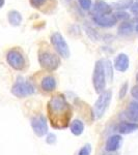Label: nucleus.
<instances>
[{
	"label": "nucleus",
	"instance_id": "nucleus-22",
	"mask_svg": "<svg viewBox=\"0 0 138 155\" xmlns=\"http://www.w3.org/2000/svg\"><path fill=\"white\" fill-rule=\"evenodd\" d=\"M79 3L83 9H89L91 7V0H79Z\"/></svg>",
	"mask_w": 138,
	"mask_h": 155
},
{
	"label": "nucleus",
	"instance_id": "nucleus-29",
	"mask_svg": "<svg viewBox=\"0 0 138 155\" xmlns=\"http://www.w3.org/2000/svg\"><path fill=\"white\" fill-rule=\"evenodd\" d=\"M4 4V0H0V7H2Z\"/></svg>",
	"mask_w": 138,
	"mask_h": 155
},
{
	"label": "nucleus",
	"instance_id": "nucleus-3",
	"mask_svg": "<svg viewBox=\"0 0 138 155\" xmlns=\"http://www.w3.org/2000/svg\"><path fill=\"white\" fill-rule=\"evenodd\" d=\"M39 62L43 68L49 71H53L57 69L60 64L58 56L49 51H42L39 54Z\"/></svg>",
	"mask_w": 138,
	"mask_h": 155
},
{
	"label": "nucleus",
	"instance_id": "nucleus-19",
	"mask_svg": "<svg viewBox=\"0 0 138 155\" xmlns=\"http://www.w3.org/2000/svg\"><path fill=\"white\" fill-rule=\"evenodd\" d=\"M104 69H105V74H108L109 80L111 81L112 77H113V71H112V64L111 62L107 60L106 62L104 63Z\"/></svg>",
	"mask_w": 138,
	"mask_h": 155
},
{
	"label": "nucleus",
	"instance_id": "nucleus-15",
	"mask_svg": "<svg viewBox=\"0 0 138 155\" xmlns=\"http://www.w3.org/2000/svg\"><path fill=\"white\" fill-rule=\"evenodd\" d=\"M9 22L14 26H19L22 22L21 14L17 11H11L9 12Z\"/></svg>",
	"mask_w": 138,
	"mask_h": 155
},
{
	"label": "nucleus",
	"instance_id": "nucleus-1",
	"mask_svg": "<svg viewBox=\"0 0 138 155\" xmlns=\"http://www.w3.org/2000/svg\"><path fill=\"white\" fill-rule=\"evenodd\" d=\"M47 113L51 125L55 129L67 128L72 118V107L64 95L55 94L47 104Z\"/></svg>",
	"mask_w": 138,
	"mask_h": 155
},
{
	"label": "nucleus",
	"instance_id": "nucleus-23",
	"mask_svg": "<svg viewBox=\"0 0 138 155\" xmlns=\"http://www.w3.org/2000/svg\"><path fill=\"white\" fill-rule=\"evenodd\" d=\"M132 3V0H122V1H119V3H116V5H119L117 7H120V8H126V7H130Z\"/></svg>",
	"mask_w": 138,
	"mask_h": 155
},
{
	"label": "nucleus",
	"instance_id": "nucleus-11",
	"mask_svg": "<svg viewBox=\"0 0 138 155\" xmlns=\"http://www.w3.org/2000/svg\"><path fill=\"white\" fill-rule=\"evenodd\" d=\"M138 129V124L134 122H122L117 126V131L122 134H132Z\"/></svg>",
	"mask_w": 138,
	"mask_h": 155
},
{
	"label": "nucleus",
	"instance_id": "nucleus-24",
	"mask_svg": "<svg viewBox=\"0 0 138 155\" xmlns=\"http://www.w3.org/2000/svg\"><path fill=\"white\" fill-rule=\"evenodd\" d=\"M128 91V84L125 83L124 85L122 86V88H120V91H119V98H124L125 95H126Z\"/></svg>",
	"mask_w": 138,
	"mask_h": 155
},
{
	"label": "nucleus",
	"instance_id": "nucleus-17",
	"mask_svg": "<svg viewBox=\"0 0 138 155\" xmlns=\"http://www.w3.org/2000/svg\"><path fill=\"white\" fill-rule=\"evenodd\" d=\"M94 11L98 12L99 15H106V14H109L111 8H110V6L107 3H105V2H103V1H99V2H97L96 5H95Z\"/></svg>",
	"mask_w": 138,
	"mask_h": 155
},
{
	"label": "nucleus",
	"instance_id": "nucleus-6",
	"mask_svg": "<svg viewBox=\"0 0 138 155\" xmlns=\"http://www.w3.org/2000/svg\"><path fill=\"white\" fill-rule=\"evenodd\" d=\"M6 61L9 64V66L16 71H22L25 67V59L23 54L17 49H12L9 51L6 55Z\"/></svg>",
	"mask_w": 138,
	"mask_h": 155
},
{
	"label": "nucleus",
	"instance_id": "nucleus-31",
	"mask_svg": "<svg viewBox=\"0 0 138 155\" xmlns=\"http://www.w3.org/2000/svg\"><path fill=\"white\" fill-rule=\"evenodd\" d=\"M137 80H138V74H137Z\"/></svg>",
	"mask_w": 138,
	"mask_h": 155
},
{
	"label": "nucleus",
	"instance_id": "nucleus-30",
	"mask_svg": "<svg viewBox=\"0 0 138 155\" xmlns=\"http://www.w3.org/2000/svg\"><path fill=\"white\" fill-rule=\"evenodd\" d=\"M136 31L138 32V24H137V26H136Z\"/></svg>",
	"mask_w": 138,
	"mask_h": 155
},
{
	"label": "nucleus",
	"instance_id": "nucleus-2",
	"mask_svg": "<svg viewBox=\"0 0 138 155\" xmlns=\"http://www.w3.org/2000/svg\"><path fill=\"white\" fill-rule=\"evenodd\" d=\"M92 83H94L95 90L98 93H102L105 91L106 87V74H105L104 64L103 61L99 60L95 65L94 74H92Z\"/></svg>",
	"mask_w": 138,
	"mask_h": 155
},
{
	"label": "nucleus",
	"instance_id": "nucleus-13",
	"mask_svg": "<svg viewBox=\"0 0 138 155\" xmlns=\"http://www.w3.org/2000/svg\"><path fill=\"white\" fill-rule=\"evenodd\" d=\"M41 87L44 91L46 92H51L53 91L56 87V81L52 76H46L43 78L42 82H41Z\"/></svg>",
	"mask_w": 138,
	"mask_h": 155
},
{
	"label": "nucleus",
	"instance_id": "nucleus-8",
	"mask_svg": "<svg viewBox=\"0 0 138 155\" xmlns=\"http://www.w3.org/2000/svg\"><path fill=\"white\" fill-rule=\"evenodd\" d=\"M31 127L37 137H43L48 134L47 119L43 115H36L31 119Z\"/></svg>",
	"mask_w": 138,
	"mask_h": 155
},
{
	"label": "nucleus",
	"instance_id": "nucleus-12",
	"mask_svg": "<svg viewBox=\"0 0 138 155\" xmlns=\"http://www.w3.org/2000/svg\"><path fill=\"white\" fill-rule=\"evenodd\" d=\"M120 142H122V137L120 136H111L108 137L106 142V150L108 152H113V151H116L117 149L119 148V145H120Z\"/></svg>",
	"mask_w": 138,
	"mask_h": 155
},
{
	"label": "nucleus",
	"instance_id": "nucleus-5",
	"mask_svg": "<svg viewBox=\"0 0 138 155\" xmlns=\"http://www.w3.org/2000/svg\"><path fill=\"white\" fill-rule=\"evenodd\" d=\"M12 93L19 98L29 96L34 93V87L29 82L26 81H17L12 88Z\"/></svg>",
	"mask_w": 138,
	"mask_h": 155
},
{
	"label": "nucleus",
	"instance_id": "nucleus-4",
	"mask_svg": "<svg viewBox=\"0 0 138 155\" xmlns=\"http://www.w3.org/2000/svg\"><path fill=\"white\" fill-rule=\"evenodd\" d=\"M110 101H111V91L105 90L100 94L99 98L97 99L94 107V114L97 119L102 118L109 106Z\"/></svg>",
	"mask_w": 138,
	"mask_h": 155
},
{
	"label": "nucleus",
	"instance_id": "nucleus-7",
	"mask_svg": "<svg viewBox=\"0 0 138 155\" xmlns=\"http://www.w3.org/2000/svg\"><path fill=\"white\" fill-rule=\"evenodd\" d=\"M51 41L55 50H56V52L60 56L64 57V58H69V56H70L69 46H67V41H64V36H62L61 34L58 33V32L53 33L51 36Z\"/></svg>",
	"mask_w": 138,
	"mask_h": 155
},
{
	"label": "nucleus",
	"instance_id": "nucleus-16",
	"mask_svg": "<svg viewBox=\"0 0 138 155\" xmlns=\"http://www.w3.org/2000/svg\"><path fill=\"white\" fill-rule=\"evenodd\" d=\"M84 130V125L80 120H74L71 123V131L75 136H80Z\"/></svg>",
	"mask_w": 138,
	"mask_h": 155
},
{
	"label": "nucleus",
	"instance_id": "nucleus-25",
	"mask_svg": "<svg viewBox=\"0 0 138 155\" xmlns=\"http://www.w3.org/2000/svg\"><path fill=\"white\" fill-rule=\"evenodd\" d=\"M46 0H30V3L33 7H40L45 3Z\"/></svg>",
	"mask_w": 138,
	"mask_h": 155
},
{
	"label": "nucleus",
	"instance_id": "nucleus-10",
	"mask_svg": "<svg viewBox=\"0 0 138 155\" xmlns=\"http://www.w3.org/2000/svg\"><path fill=\"white\" fill-rule=\"evenodd\" d=\"M114 67L119 71H126L129 68V58L126 54H119L114 60Z\"/></svg>",
	"mask_w": 138,
	"mask_h": 155
},
{
	"label": "nucleus",
	"instance_id": "nucleus-9",
	"mask_svg": "<svg viewBox=\"0 0 138 155\" xmlns=\"http://www.w3.org/2000/svg\"><path fill=\"white\" fill-rule=\"evenodd\" d=\"M94 21L101 27H111L116 23V18L114 15H97L94 17Z\"/></svg>",
	"mask_w": 138,
	"mask_h": 155
},
{
	"label": "nucleus",
	"instance_id": "nucleus-20",
	"mask_svg": "<svg viewBox=\"0 0 138 155\" xmlns=\"http://www.w3.org/2000/svg\"><path fill=\"white\" fill-rule=\"evenodd\" d=\"M115 18L116 20H122V21H125V20H128L130 18V15H128L127 12H122V11H119L116 12V14L114 15Z\"/></svg>",
	"mask_w": 138,
	"mask_h": 155
},
{
	"label": "nucleus",
	"instance_id": "nucleus-21",
	"mask_svg": "<svg viewBox=\"0 0 138 155\" xmlns=\"http://www.w3.org/2000/svg\"><path fill=\"white\" fill-rule=\"evenodd\" d=\"M91 153V146L90 145H85L84 147H82L80 149L78 155H90Z\"/></svg>",
	"mask_w": 138,
	"mask_h": 155
},
{
	"label": "nucleus",
	"instance_id": "nucleus-18",
	"mask_svg": "<svg viewBox=\"0 0 138 155\" xmlns=\"http://www.w3.org/2000/svg\"><path fill=\"white\" fill-rule=\"evenodd\" d=\"M133 30V25L129 22H125L119 26V34H122V35H127V34H130Z\"/></svg>",
	"mask_w": 138,
	"mask_h": 155
},
{
	"label": "nucleus",
	"instance_id": "nucleus-27",
	"mask_svg": "<svg viewBox=\"0 0 138 155\" xmlns=\"http://www.w3.org/2000/svg\"><path fill=\"white\" fill-rule=\"evenodd\" d=\"M131 94H132V96L134 97L135 99H137V101H138V85H136V86H134L132 88Z\"/></svg>",
	"mask_w": 138,
	"mask_h": 155
},
{
	"label": "nucleus",
	"instance_id": "nucleus-14",
	"mask_svg": "<svg viewBox=\"0 0 138 155\" xmlns=\"http://www.w3.org/2000/svg\"><path fill=\"white\" fill-rule=\"evenodd\" d=\"M126 116L131 121L138 122V101H133L126 110Z\"/></svg>",
	"mask_w": 138,
	"mask_h": 155
},
{
	"label": "nucleus",
	"instance_id": "nucleus-28",
	"mask_svg": "<svg viewBox=\"0 0 138 155\" xmlns=\"http://www.w3.org/2000/svg\"><path fill=\"white\" fill-rule=\"evenodd\" d=\"M131 9H132V12H138V2H137V3L133 4V5L131 6Z\"/></svg>",
	"mask_w": 138,
	"mask_h": 155
},
{
	"label": "nucleus",
	"instance_id": "nucleus-26",
	"mask_svg": "<svg viewBox=\"0 0 138 155\" xmlns=\"http://www.w3.org/2000/svg\"><path fill=\"white\" fill-rule=\"evenodd\" d=\"M46 142L50 145L54 144L55 142H56V137H55V134H49L48 136H47V139H46Z\"/></svg>",
	"mask_w": 138,
	"mask_h": 155
}]
</instances>
